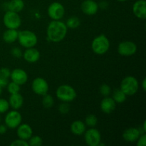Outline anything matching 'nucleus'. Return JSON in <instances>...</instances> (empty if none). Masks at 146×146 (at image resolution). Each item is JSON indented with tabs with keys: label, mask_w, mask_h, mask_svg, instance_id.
<instances>
[{
	"label": "nucleus",
	"mask_w": 146,
	"mask_h": 146,
	"mask_svg": "<svg viewBox=\"0 0 146 146\" xmlns=\"http://www.w3.org/2000/svg\"><path fill=\"white\" fill-rule=\"evenodd\" d=\"M3 22L7 29H18L21 24V19L18 13L8 10L3 17Z\"/></svg>",
	"instance_id": "nucleus-6"
},
{
	"label": "nucleus",
	"mask_w": 146,
	"mask_h": 146,
	"mask_svg": "<svg viewBox=\"0 0 146 146\" xmlns=\"http://www.w3.org/2000/svg\"><path fill=\"white\" fill-rule=\"evenodd\" d=\"M145 125H146V121H144V123H143V130L144 133H145V131H146V128H145Z\"/></svg>",
	"instance_id": "nucleus-39"
},
{
	"label": "nucleus",
	"mask_w": 146,
	"mask_h": 146,
	"mask_svg": "<svg viewBox=\"0 0 146 146\" xmlns=\"http://www.w3.org/2000/svg\"><path fill=\"white\" fill-rule=\"evenodd\" d=\"M10 75H11V71L9 70V68H5V67L0 68V77L9 78L10 77Z\"/></svg>",
	"instance_id": "nucleus-32"
},
{
	"label": "nucleus",
	"mask_w": 146,
	"mask_h": 146,
	"mask_svg": "<svg viewBox=\"0 0 146 146\" xmlns=\"http://www.w3.org/2000/svg\"><path fill=\"white\" fill-rule=\"evenodd\" d=\"M10 78L11 81L19 84V86L24 85L28 81L27 73L21 68H15L11 71Z\"/></svg>",
	"instance_id": "nucleus-12"
},
{
	"label": "nucleus",
	"mask_w": 146,
	"mask_h": 146,
	"mask_svg": "<svg viewBox=\"0 0 146 146\" xmlns=\"http://www.w3.org/2000/svg\"><path fill=\"white\" fill-rule=\"evenodd\" d=\"M81 24V21H80L79 18L76 17H71L67 19L66 25L67 28L69 29H76Z\"/></svg>",
	"instance_id": "nucleus-24"
},
{
	"label": "nucleus",
	"mask_w": 146,
	"mask_h": 146,
	"mask_svg": "<svg viewBox=\"0 0 146 146\" xmlns=\"http://www.w3.org/2000/svg\"><path fill=\"white\" fill-rule=\"evenodd\" d=\"M8 9L14 12L19 13L24 8V2L23 0H11L8 3Z\"/></svg>",
	"instance_id": "nucleus-22"
},
{
	"label": "nucleus",
	"mask_w": 146,
	"mask_h": 146,
	"mask_svg": "<svg viewBox=\"0 0 146 146\" xmlns=\"http://www.w3.org/2000/svg\"><path fill=\"white\" fill-rule=\"evenodd\" d=\"M1 116H0V123H1Z\"/></svg>",
	"instance_id": "nucleus-42"
},
{
	"label": "nucleus",
	"mask_w": 146,
	"mask_h": 146,
	"mask_svg": "<svg viewBox=\"0 0 146 146\" xmlns=\"http://www.w3.org/2000/svg\"><path fill=\"white\" fill-rule=\"evenodd\" d=\"M133 13L138 19H145L146 18L145 0H138L133 5Z\"/></svg>",
	"instance_id": "nucleus-14"
},
{
	"label": "nucleus",
	"mask_w": 146,
	"mask_h": 146,
	"mask_svg": "<svg viewBox=\"0 0 146 146\" xmlns=\"http://www.w3.org/2000/svg\"><path fill=\"white\" fill-rule=\"evenodd\" d=\"M117 1H121V2H123V1H127V0H117Z\"/></svg>",
	"instance_id": "nucleus-41"
},
{
	"label": "nucleus",
	"mask_w": 146,
	"mask_h": 146,
	"mask_svg": "<svg viewBox=\"0 0 146 146\" xmlns=\"http://www.w3.org/2000/svg\"><path fill=\"white\" fill-rule=\"evenodd\" d=\"M9 84V78H3V77H0V86L2 88L4 87H7Z\"/></svg>",
	"instance_id": "nucleus-36"
},
{
	"label": "nucleus",
	"mask_w": 146,
	"mask_h": 146,
	"mask_svg": "<svg viewBox=\"0 0 146 146\" xmlns=\"http://www.w3.org/2000/svg\"><path fill=\"white\" fill-rule=\"evenodd\" d=\"M109 48V40L104 34H101L96 36L91 43V48L93 51L98 55H103L106 54Z\"/></svg>",
	"instance_id": "nucleus-5"
},
{
	"label": "nucleus",
	"mask_w": 146,
	"mask_h": 146,
	"mask_svg": "<svg viewBox=\"0 0 146 146\" xmlns=\"http://www.w3.org/2000/svg\"><path fill=\"white\" fill-rule=\"evenodd\" d=\"M48 84L45 79L41 77H37L34 78L31 84V89L38 96H44L45 94H48Z\"/></svg>",
	"instance_id": "nucleus-10"
},
{
	"label": "nucleus",
	"mask_w": 146,
	"mask_h": 146,
	"mask_svg": "<svg viewBox=\"0 0 146 146\" xmlns=\"http://www.w3.org/2000/svg\"><path fill=\"white\" fill-rule=\"evenodd\" d=\"M21 121H22V116L17 110L11 111L7 113L4 118L5 125H7V128L11 129L17 128L21 123Z\"/></svg>",
	"instance_id": "nucleus-8"
},
{
	"label": "nucleus",
	"mask_w": 146,
	"mask_h": 146,
	"mask_svg": "<svg viewBox=\"0 0 146 146\" xmlns=\"http://www.w3.org/2000/svg\"><path fill=\"white\" fill-rule=\"evenodd\" d=\"M9 106L14 110H18L22 107L24 104V98L19 93L11 94L9 98Z\"/></svg>",
	"instance_id": "nucleus-19"
},
{
	"label": "nucleus",
	"mask_w": 146,
	"mask_h": 146,
	"mask_svg": "<svg viewBox=\"0 0 146 146\" xmlns=\"http://www.w3.org/2000/svg\"><path fill=\"white\" fill-rule=\"evenodd\" d=\"M67 31L68 28L65 23L59 20H53L47 27V38L52 42H60L66 37Z\"/></svg>",
	"instance_id": "nucleus-1"
},
{
	"label": "nucleus",
	"mask_w": 146,
	"mask_h": 146,
	"mask_svg": "<svg viewBox=\"0 0 146 146\" xmlns=\"http://www.w3.org/2000/svg\"><path fill=\"white\" fill-rule=\"evenodd\" d=\"M19 31L17 29H7L3 34V40L6 43L11 44L15 42L18 38Z\"/></svg>",
	"instance_id": "nucleus-21"
},
{
	"label": "nucleus",
	"mask_w": 146,
	"mask_h": 146,
	"mask_svg": "<svg viewBox=\"0 0 146 146\" xmlns=\"http://www.w3.org/2000/svg\"><path fill=\"white\" fill-rule=\"evenodd\" d=\"M48 15L51 19L60 20L64 17L65 14V9L62 4L58 1L53 2L48 6L47 9Z\"/></svg>",
	"instance_id": "nucleus-7"
},
{
	"label": "nucleus",
	"mask_w": 146,
	"mask_h": 146,
	"mask_svg": "<svg viewBox=\"0 0 146 146\" xmlns=\"http://www.w3.org/2000/svg\"><path fill=\"white\" fill-rule=\"evenodd\" d=\"M99 91L102 96L104 97L106 96H109L110 94H111V88L108 84H103L102 85L100 86Z\"/></svg>",
	"instance_id": "nucleus-29"
},
{
	"label": "nucleus",
	"mask_w": 146,
	"mask_h": 146,
	"mask_svg": "<svg viewBox=\"0 0 146 146\" xmlns=\"http://www.w3.org/2000/svg\"><path fill=\"white\" fill-rule=\"evenodd\" d=\"M11 146H29L28 142L27 141H24V140L22 139H19L15 140V141H13L11 144H10Z\"/></svg>",
	"instance_id": "nucleus-33"
},
{
	"label": "nucleus",
	"mask_w": 146,
	"mask_h": 146,
	"mask_svg": "<svg viewBox=\"0 0 146 146\" xmlns=\"http://www.w3.org/2000/svg\"><path fill=\"white\" fill-rule=\"evenodd\" d=\"M7 131V126L4 124H0V134L3 135V134L6 133Z\"/></svg>",
	"instance_id": "nucleus-37"
},
{
	"label": "nucleus",
	"mask_w": 146,
	"mask_h": 146,
	"mask_svg": "<svg viewBox=\"0 0 146 146\" xmlns=\"http://www.w3.org/2000/svg\"><path fill=\"white\" fill-rule=\"evenodd\" d=\"M70 111V106L68 103L63 102L61 105L58 106V111L61 113V114H66L69 112Z\"/></svg>",
	"instance_id": "nucleus-31"
},
{
	"label": "nucleus",
	"mask_w": 146,
	"mask_h": 146,
	"mask_svg": "<svg viewBox=\"0 0 146 146\" xmlns=\"http://www.w3.org/2000/svg\"><path fill=\"white\" fill-rule=\"evenodd\" d=\"M1 93H2V87L0 86V96H1Z\"/></svg>",
	"instance_id": "nucleus-40"
},
{
	"label": "nucleus",
	"mask_w": 146,
	"mask_h": 146,
	"mask_svg": "<svg viewBox=\"0 0 146 146\" xmlns=\"http://www.w3.org/2000/svg\"><path fill=\"white\" fill-rule=\"evenodd\" d=\"M139 88V84L136 78L132 76H128L122 80L120 89L126 96L135 95Z\"/></svg>",
	"instance_id": "nucleus-4"
},
{
	"label": "nucleus",
	"mask_w": 146,
	"mask_h": 146,
	"mask_svg": "<svg viewBox=\"0 0 146 146\" xmlns=\"http://www.w3.org/2000/svg\"><path fill=\"white\" fill-rule=\"evenodd\" d=\"M22 56L24 57V60L29 63H36L39 60L40 58V52L38 49L35 48L34 47L31 48H27L24 51Z\"/></svg>",
	"instance_id": "nucleus-18"
},
{
	"label": "nucleus",
	"mask_w": 146,
	"mask_h": 146,
	"mask_svg": "<svg viewBox=\"0 0 146 146\" xmlns=\"http://www.w3.org/2000/svg\"><path fill=\"white\" fill-rule=\"evenodd\" d=\"M11 55L14 57H15V58H20V57L22 56L23 55L21 48H18V47H14V48H13L12 49H11Z\"/></svg>",
	"instance_id": "nucleus-34"
},
{
	"label": "nucleus",
	"mask_w": 146,
	"mask_h": 146,
	"mask_svg": "<svg viewBox=\"0 0 146 146\" xmlns=\"http://www.w3.org/2000/svg\"><path fill=\"white\" fill-rule=\"evenodd\" d=\"M101 109L104 113L110 114L115 109L116 107V103L114 101L111 97L106 96L101 101V104H100Z\"/></svg>",
	"instance_id": "nucleus-16"
},
{
	"label": "nucleus",
	"mask_w": 146,
	"mask_h": 146,
	"mask_svg": "<svg viewBox=\"0 0 146 146\" xmlns=\"http://www.w3.org/2000/svg\"><path fill=\"white\" fill-rule=\"evenodd\" d=\"M84 139L86 143L89 146H98L101 142V135L99 131L94 128L86 130L84 133Z\"/></svg>",
	"instance_id": "nucleus-9"
},
{
	"label": "nucleus",
	"mask_w": 146,
	"mask_h": 146,
	"mask_svg": "<svg viewBox=\"0 0 146 146\" xmlns=\"http://www.w3.org/2000/svg\"><path fill=\"white\" fill-rule=\"evenodd\" d=\"M137 145L138 146H145L146 145V134L143 133L141 135L137 140Z\"/></svg>",
	"instance_id": "nucleus-35"
},
{
	"label": "nucleus",
	"mask_w": 146,
	"mask_h": 146,
	"mask_svg": "<svg viewBox=\"0 0 146 146\" xmlns=\"http://www.w3.org/2000/svg\"><path fill=\"white\" fill-rule=\"evenodd\" d=\"M71 133L76 135H81L86 130V125L82 121H75L71 124L70 127Z\"/></svg>",
	"instance_id": "nucleus-20"
},
{
	"label": "nucleus",
	"mask_w": 146,
	"mask_h": 146,
	"mask_svg": "<svg viewBox=\"0 0 146 146\" xmlns=\"http://www.w3.org/2000/svg\"><path fill=\"white\" fill-rule=\"evenodd\" d=\"M98 123V118L94 114H89L86 117L85 119V124L89 127H94Z\"/></svg>",
	"instance_id": "nucleus-26"
},
{
	"label": "nucleus",
	"mask_w": 146,
	"mask_h": 146,
	"mask_svg": "<svg viewBox=\"0 0 146 146\" xmlns=\"http://www.w3.org/2000/svg\"><path fill=\"white\" fill-rule=\"evenodd\" d=\"M17 135L20 139L28 141L33 135V130L29 125L27 123L20 124L17 127Z\"/></svg>",
	"instance_id": "nucleus-15"
},
{
	"label": "nucleus",
	"mask_w": 146,
	"mask_h": 146,
	"mask_svg": "<svg viewBox=\"0 0 146 146\" xmlns=\"http://www.w3.org/2000/svg\"><path fill=\"white\" fill-rule=\"evenodd\" d=\"M54 98H53L50 94H46L44 96H43L42 105L44 108H50L54 106Z\"/></svg>",
	"instance_id": "nucleus-25"
},
{
	"label": "nucleus",
	"mask_w": 146,
	"mask_h": 146,
	"mask_svg": "<svg viewBox=\"0 0 146 146\" xmlns=\"http://www.w3.org/2000/svg\"><path fill=\"white\" fill-rule=\"evenodd\" d=\"M9 104L7 100L4 98H0V114L4 113L9 109Z\"/></svg>",
	"instance_id": "nucleus-30"
},
{
	"label": "nucleus",
	"mask_w": 146,
	"mask_h": 146,
	"mask_svg": "<svg viewBox=\"0 0 146 146\" xmlns=\"http://www.w3.org/2000/svg\"><path fill=\"white\" fill-rule=\"evenodd\" d=\"M142 88L143 91H145V88H146V79L145 78H143L142 81Z\"/></svg>",
	"instance_id": "nucleus-38"
},
{
	"label": "nucleus",
	"mask_w": 146,
	"mask_h": 146,
	"mask_svg": "<svg viewBox=\"0 0 146 146\" xmlns=\"http://www.w3.org/2000/svg\"><path fill=\"white\" fill-rule=\"evenodd\" d=\"M29 146H41L43 144V140L38 135H32L28 140Z\"/></svg>",
	"instance_id": "nucleus-27"
},
{
	"label": "nucleus",
	"mask_w": 146,
	"mask_h": 146,
	"mask_svg": "<svg viewBox=\"0 0 146 146\" xmlns=\"http://www.w3.org/2000/svg\"><path fill=\"white\" fill-rule=\"evenodd\" d=\"M141 135V131L136 128H127L123 133V138L128 143H133L137 141Z\"/></svg>",
	"instance_id": "nucleus-17"
},
{
	"label": "nucleus",
	"mask_w": 146,
	"mask_h": 146,
	"mask_svg": "<svg viewBox=\"0 0 146 146\" xmlns=\"http://www.w3.org/2000/svg\"><path fill=\"white\" fill-rule=\"evenodd\" d=\"M7 91L10 94H17V93H19L20 91V86L19 84H16V83L13 82H9L8 85L7 86Z\"/></svg>",
	"instance_id": "nucleus-28"
},
{
	"label": "nucleus",
	"mask_w": 146,
	"mask_h": 146,
	"mask_svg": "<svg viewBox=\"0 0 146 146\" xmlns=\"http://www.w3.org/2000/svg\"><path fill=\"white\" fill-rule=\"evenodd\" d=\"M81 10L85 14L88 16L94 15L97 13L99 7L94 0H85L81 4Z\"/></svg>",
	"instance_id": "nucleus-13"
},
{
	"label": "nucleus",
	"mask_w": 146,
	"mask_h": 146,
	"mask_svg": "<svg viewBox=\"0 0 146 146\" xmlns=\"http://www.w3.org/2000/svg\"><path fill=\"white\" fill-rule=\"evenodd\" d=\"M20 45L24 48L34 47L38 42V38L36 34L29 30H23L19 31L18 38Z\"/></svg>",
	"instance_id": "nucleus-3"
},
{
	"label": "nucleus",
	"mask_w": 146,
	"mask_h": 146,
	"mask_svg": "<svg viewBox=\"0 0 146 146\" xmlns=\"http://www.w3.org/2000/svg\"><path fill=\"white\" fill-rule=\"evenodd\" d=\"M56 95L58 99L62 102L69 103L76 98V91L72 86L66 84L61 85L57 88Z\"/></svg>",
	"instance_id": "nucleus-2"
},
{
	"label": "nucleus",
	"mask_w": 146,
	"mask_h": 146,
	"mask_svg": "<svg viewBox=\"0 0 146 146\" xmlns=\"http://www.w3.org/2000/svg\"><path fill=\"white\" fill-rule=\"evenodd\" d=\"M126 96H127L120 88H118V89L114 90L113 92L112 98L116 104H122L125 101Z\"/></svg>",
	"instance_id": "nucleus-23"
},
{
	"label": "nucleus",
	"mask_w": 146,
	"mask_h": 146,
	"mask_svg": "<svg viewBox=\"0 0 146 146\" xmlns=\"http://www.w3.org/2000/svg\"><path fill=\"white\" fill-rule=\"evenodd\" d=\"M137 51V46L131 41H124L119 44L118 46V52L123 56H131Z\"/></svg>",
	"instance_id": "nucleus-11"
}]
</instances>
